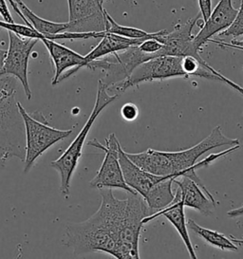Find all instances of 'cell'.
<instances>
[{"label":"cell","mask_w":243,"mask_h":259,"mask_svg":"<svg viewBox=\"0 0 243 259\" xmlns=\"http://www.w3.org/2000/svg\"><path fill=\"white\" fill-rule=\"evenodd\" d=\"M98 211L87 221L67 225L66 246L75 255L106 252L118 259L140 258L139 242L144 218L150 210L138 193L126 199L115 198L112 189H100Z\"/></svg>","instance_id":"1"},{"label":"cell","mask_w":243,"mask_h":259,"mask_svg":"<svg viewBox=\"0 0 243 259\" xmlns=\"http://www.w3.org/2000/svg\"><path fill=\"white\" fill-rule=\"evenodd\" d=\"M238 148H240L239 140L226 137L222 133L221 127L216 126L205 140L185 150L166 152L148 149L137 154L126 153L138 166L154 175L189 178L205 191L207 197L217 205L211 192L197 177V170L200 167H208L214 161Z\"/></svg>","instance_id":"2"},{"label":"cell","mask_w":243,"mask_h":259,"mask_svg":"<svg viewBox=\"0 0 243 259\" xmlns=\"http://www.w3.org/2000/svg\"><path fill=\"white\" fill-rule=\"evenodd\" d=\"M119 96L120 94L109 95L107 93V87L102 82L101 79H99L95 104L88 121L64 154L57 160L51 162V166L55 169L60 176V193L64 198H68L69 197L70 181L78 165V161L82 156L85 141L88 137L93 123L98 118L100 113L108 105L113 103Z\"/></svg>","instance_id":"3"},{"label":"cell","mask_w":243,"mask_h":259,"mask_svg":"<svg viewBox=\"0 0 243 259\" xmlns=\"http://www.w3.org/2000/svg\"><path fill=\"white\" fill-rule=\"evenodd\" d=\"M19 113L22 117L25 128L26 154L23 172L27 174L33 166L35 160L56 143L70 136L72 130H61L52 127L42 112L28 113L20 102H17Z\"/></svg>","instance_id":"4"},{"label":"cell","mask_w":243,"mask_h":259,"mask_svg":"<svg viewBox=\"0 0 243 259\" xmlns=\"http://www.w3.org/2000/svg\"><path fill=\"white\" fill-rule=\"evenodd\" d=\"M154 57L151 54L143 53L136 45L92 61L86 68L91 70L100 69L104 73V78L101 80L108 89L127 80L137 67Z\"/></svg>","instance_id":"5"},{"label":"cell","mask_w":243,"mask_h":259,"mask_svg":"<svg viewBox=\"0 0 243 259\" xmlns=\"http://www.w3.org/2000/svg\"><path fill=\"white\" fill-rule=\"evenodd\" d=\"M182 57L180 56L169 55L154 57L137 67L127 80L109 87L107 91L110 90L120 94L129 88L144 82L163 81L176 77L188 78L182 69Z\"/></svg>","instance_id":"6"},{"label":"cell","mask_w":243,"mask_h":259,"mask_svg":"<svg viewBox=\"0 0 243 259\" xmlns=\"http://www.w3.org/2000/svg\"><path fill=\"white\" fill-rule=\"evenodd\" d=\"M88 145L98 148L105 153L101 167L90 183L91 187L98 190L104 188H117L126 191L127 193H137L129 187L124 179L119 161V146L121 145L114 133L106 138V145H102L94 139L89 142Z\"/></svg>","instance_id":"7"},{"label":"cell","mask_w":243,"mask_h":259,"mask_svg":"<svg viewBox=\"0 0 243 259\" xmlns=\"http://www.w3.org/2000/svg\"><path fill=\"white\" fill-rule=\"evenodd\" d=\"M8 34L9 49L3 67L0 70V76L10 75L19 80L27 99L30 100L32 93L28 79L29 59L33 48L40 40L21 37L13 31H8Z\"/></svg>","instance_id":"8"},{"label":"cell","mask_w":243,"mask_h":259,"mask_svg":"<svg viewBox=\"0 0 243 259\" xmlns=\"http://www.w3.org/2000/svg\"><path fill=\"white\" fill-rule=\"evenodd\" d=\"M202 19L200 13H198L195 17H192L186 23L175 25L173 31H167L163 30L156 39L163 43L161 55L169 56H193L197 58L201 63H206L200 55V52L197 51L194 44L193 29L197 25V21Z\"/></svg>","instance_id":"9"},{"label":"cell","mask_w":243,"mask_h":259,"mask_svg":"<svg viewBox=\"0 0 243 259\" xmlns=\"http://www.w3.org/2000/svg\"><path fill=\"white\" fill-rule=\"evenodd\" d=\"M238 9L233 6V0H220L215 8L212 9L209 18L204 22L200 31L194 37V44L197 51L202 48L211 39L225 31L235 20Z\"/></svg>","instance_id":"10"},{"label":"cell","mask_w":243,"mask_h":259,"mask_svg":"<svg viewBox=\"0 0 243 259\" xmlns=\"http://www.w3.org/2000/svg\"><path fill=\"white\" fill-rule=\"evenodd\" d=\"M41 41L47 48L54 65V76L52 81L53 85H56L74 75L81 69L85 56L61 45L54 40L43 38Z\"/></svg>","instance_id":"11"},{"label":"cell","mask_w":243,"mask_h":259,"mask_svg":"<svg viewBox=\"0 0 243 259\" xmlns=\"http://www.w3.org/2000/svg\"><path fill=\"white\" fill-rule=\"evenodd\" d=\"M160 215H164L166 219H167V221H169L177 230L179 236H181L183 243L186 247V250L189 253L190 257L197 259V254L195 252V249L191 242L189 234H188L187 221L184 213V204L181 199V192L179 190V188L176 191L174 200L166 208L144 218L143 224L144 225L151 221H154L155 219L159 218Z\"/></svg>","instance_id":"12"},{"label":"cell","mask_w":243,"mask_h":259,"mask_svg":"<svg viewBox=\"0 0 243 259\" xmlns=\"http://www.w3.org/2000/svg\"><path fill=\"white\" fill-rule=\"evenodd\" d=\"M119 161L126 183L143 198L146 196L154 185L168 177L154 175L138 166L136 163L129 159L121 145L119 146Z\"/></svg>","instance_id":"13"},{"label":"cell","mask_w":243,"mask_h":259,"mask_svg":"<svg viewBox=\"0 0 243 259\" xmlns=\"http://www.w3.org/2000/svg\"><path fill=\"white\" fill-rule=\"evenodd\" d=\"M181 192V199L184 207H189L204 215H210L216 204L207 197L197 183L187 177H180L174 180Z\"/></svg>","instance_id":"14"},{"label":"cell","mask_w":243,"mask_h":259,"mask_svg":"<svg viewBox=\"0 0 243 259\" xmlns=\"http://www.w3.org/2000/svg\"><path fill=\"white\" fill-rule=\"evenodd\" d=\"M144 39L146 38H127V37H123L120 35L105 31L98 45L93 50H91V53H89L84 57V62L81 66V69L86 68L92 61L98 60L100 58L106 57L107 55H110L115 53L125 51L130 47L139 45L142 41H144Z\"/></svg>","instance_id":"15"},{"label":"cell","mask_w":243,"mask_h":259,"mask_svg":"<svg viewBox=\"0 0 243 259\" xmlns=\"http://www.w3.org/2000/svg\"><path fill=\"white\" fill-rule=\"evenodd\" d=\"M174 176H168L163 181L152 187L146 194L144 199L148 206L151 213H156L166 208L174 200L175 195L172 191V183H174Z\"/></svg>","instance_id":"16"},{"label":"cell","mask_w":243,"mask_h":259,"mask_svg":"<svg viewBox=\"0 0 243 259\" xmlns=\"http://www.w3.org/2000/svg\"><path fill=\"white\" fill-rule=\"evenodd\" d=\"M15 6L21 12L23 16L29 21L31 27L36 30L38 32L43 34L45 38L52 39L53 35L61 33L64 31H68V23H58V22H53L46 20L44 18H41L36 16L31 10H30L23 0H14Z\"/></svg>","instance_id":"17"},{"label":"cell","mask_w":243,"mask_h":259,"mask_svg":"<svg viewBox=\"0 0 243 259\" xmlns=\"http://www.w3.org/2000/svg\"><path fill=\"white\" fill-rule=\"evenodd\" d=\"M187 228L196 234L199 238H201L205 243L209 244L221 251H236L238 250L237 245L234 243L231 238H228L223 234H220L217 231L201 227L193 220L187 221Z\"/></svg>","instance_id":"18"},{"label":"cell","mask_w":243,"mask_h":259,"mask_svg":"<svg viewBox=\"0 0 243 259\" xmlns=\"http://www.w3.org/2000/svg\"><path fill=\"white\" fill-rule=\"evenodd\" d=\"M105 14H106V19L108 22L106 32L114 33V34L120 35L123 37L132 39L156 38L163 31L161 30V31H156V32H147V31L133 28V27L123 26V25L117 23L113 18L109 16V14L106 11Z\"/></svg>","instance_id":"19"},{"label":"cell","mask_w":243,"mask_h":259,"mask_svg":"<svg viewBox=\"0 0 243 259\" xmlns=\"http://www.w3.org/2000/svg\"><path fill=\"white\" fill-rule=\"evenodd\" d=\"M0 29H5L8 31H13L15 34L21 36V37H26V38L39 39L40 41L45 36L38 32L36 30L33 28H30L27 25H20V24L10 23L6 21H1L0 20Z\"/></svg>","instance_id":"20"},{"label":"cell","mask_w":243,"mask_h":259,"mask_svg":"<svg viewBox=\"0 0 243 259\" xmlns=\"http://www.w3.org/2000/svg\"><path fill=\"white\" fill-rule=\"evenodd\" d=\"M219 35L225 36V37H233V38L243 36V0H240V7L238 9L237 15L235 16L233 23Z\"/></svg>","instance_id":"21"},{"label":"cell","mask_w":243,"mask_h":259,"mask_svg":"<svg viewBox=\"0 0 243 259\" xmlns=\"http://www.w3.org/2000/svg\"><path fill=\"white\" fill-rule=\"evenodd\" d=\"M139 49L145 54H151L155 57L163 56L161 55V49H163V43H160L156 38H146L142 41L139 45Z\"/></svg>","instance_id":"22"},{"label":"cell","mask_w":243,"mask_h":259,"mask_svg":"<svg viewBox=\"0 0 243 259\" xmlns=\"http://www.w3.org/2000/svg\"><path fill=\"white\" fill-rule=\"evenodd\" d=\"M121 114L126 121L133 122L134 120H136V118L139 115V109L134 104L128 103L122 107Z\"/></svg>","instance_id":"23"},{"label":"cell","mask_w":243,"mask_h":259,"mask_svg":"<svg viewBox=\"0 0 243 259\" xmlns=\"http://www.w3.org/2000/svg\"><path fill=\"white\" fill-rule=\"evenodd\" d=\"M198 1V7L199 13L201 15L202 21L205 22L212 12V0H197Z\"/></svg>","instance_id":"24"},{"label":"cell","mask_w":243,"mask_h":259,"mask_svg":"<svg viewBox=\"0 0 243 259\" xmlns=\"http://www.w3.org/2000/svg\"><path fill=\"white\" fill-rule=\"evenodd\" d=\"M0 16L3 18L4 21L14 23L13 16L8 8L7 0H0Z\"/></svg>","instance_id":"25"},{"label":"cell","mask_w":243,"mask_h":259,"mask_svg":"<svg viewBox=\"0 0 243 259\" xmlns=\"http://www.w3.org/2000/svg\"><path fill=\"white\" fill-rule=\"evenodd\" d=\"M227 215L229 218H231V219L241 217V215H243V206L229 211V212H227Z\"/></svg>","instance_id":"26"},{"label":"cell","mask_w":243,"mask_h":259,"mask_svg":"<svg viewBox=\"0 0 243 259\" xmlns=\"http://www.w3.org/2000/svg\"><path fill=\"white\" fill-rule=\"evenodd\" d=\"M0 33H1V29H0ZM6 54H7V51L6 50H2L0 48V70L3 67V64H4V60H5V57H6Z\"/></svg>","instance_id":"27"},{"label":"cell","mask_w":243,"mask_h":259,"mask_svg":"<svg viewBox=\"0 0 243 259\" xmlns=\"http://www.w3.org/2000/svg\"><path fill=\"white\" fill-rule=\"evenodd\" d=\"M230 44H232V45H235V46L243 47V41H238V40H232Z\"/></svg>","instance_id":"28"},{"label":"cell","mask_w":243,"mask_h":259,"mask_svg":"<svg viewBox=\"0 0 243 259\" xmlns=\"http://www.w3.org/2000/svg\"><path fill=\"white\" fill-rule=\"evenodd\" d=\"M231 240H232L234 243L236 244V245H242L243 246L242 239H236V238H234V237H231Z\"/></svg>","instance_id":"29"},{"label":"cell","mask_w":243,"mask_h":259,"mask_svg":"<svg viewBox=\"0 0 243 259\" xmlns=\"http://www.w3.org/2000/svg\"><path fill=\"white\" fill-rule=\"evenodd\" d=\"M99 2V4H101L102 6L104 5V3H105V1H106V0H97Z\"/></svg>","instance_id":"30"}]
</instances>
